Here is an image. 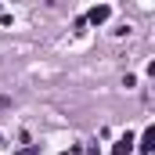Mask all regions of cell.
<instances>
[{
	"label": "cell",
	"mask_w": 155,
	"mask_h": 155,
	"mask_svg": "<svg viewBox=\"0 0 155 155\" xmlns=\"http://www.w3.org/2000/svg\"><path fill=\"white\" fill-rule=\"evenodd\" d=\"M144 152L155 155V126H148V130H144Z\"/></svg>",
	"instance_id": "obj_1"
},
{
	"label": "cell",
	"mask_w": 155,
	"mask_h": 155,
	"mask_svg": "<svg viewBox=\"0 0 155 155\" xmlns=\"http://www.w3.org/2000/svg\"><path fill=\"white\" fill-rule=\"evenodd\" d=\"M105 18H108V7L101 4V7H94V11H90V18H87V22H94V25H97V22H105Z\"/></svg>",
	"instance_id": "obj_2"
},
{
	"label": "cell",
	"mask_w": 155,
	"mask_h": 155,
	"mask_svg": "<svg viewBox=\"0 0 155 155\" xmlns=\"http://www.w3.org/2000/svg\"><path fill=\"white\" fill-rule=\"evenodd\" d=\"M130 148H134V137L126 134V137H123V141H119V144H116V155H126V152H130Z\"/></svg>",
	"instance_id": "obj_3"
}]
</instances>
